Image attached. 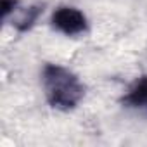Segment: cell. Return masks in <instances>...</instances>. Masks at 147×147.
<instances>
[{
  "label": "cell",
  "mask_w": 147,
  "mask_h": 147,
  "mask_svg": "<svg viewBox=\"0 0 147 147\" xmlns=\"http://www.w3.org/2000/svg\"><path fill=\"white\" fill-rule=\"evenodd\" d=\"M40 85L47 104L61 113L76 109L85 97V85L73 69L45 62L40 71Z\"/></svg>",
  "instance_id": "obj_1"
},
{
  "label": "cell",
  "mask_w": 147,
  "mask_h": 147,
  "mask_svg": "<svg viewBox=\"0 0 147 147\" xmlns=\"http://www.w3.org/2000/svg\"><path fill=\"white\" fill-rule=\"evenodd\" d=\"M50 26L64 36H82L88 31L90 23L87 14L75 5H59L50 14Z\"/></svg>",
  "instance_id": "obj_2"
},
{
  "label": "cell",
  "mask_w": 147,
  "mask_h": 147,
  "mask_svg": "<svg viewBox=\"0 0 147 147\" xmlns=\"http://www.w3.org/2000/svg\"><path fill=\"white\" fill-rule=\"evenodd\" d=\"M119 104L125 109L137 113H147V75H142L133 80V83L121 95Z\"/></svg>",
  "instance_id": "obj_3"
},
{
  "label": "cell",
  "mask_w": 147,
  "mask_h": 147,
  "mask_svg": "<svg viewBox=\"0 0 147 147\" xmlns=\"http://www.w3.org/2000/svg\"><path fill=\"white\" fill-rule=\"evenodd\" d=\"M43 14L42 5H30V7H18V11L12 14V28L18 33H26L30 31L38 18Z\"/></svg>",
  "instance_id": "obj_4"
},
{
  "label": "cell",
  "mask_w": 147,
  "mask_h": 147,
  "mask_svg": "<svg viewBox=\"0 0 147 147\" xmlns=\"http://www.w3.org/2000/svg\"><path fill=\"white\" fill-rule=\"evenodd\" d=\"M19 7V0H0V18L7 21Z\"/></svg>",
  "instance_id": "obj_5"
}]
</instances>
